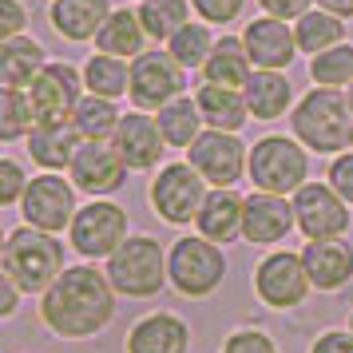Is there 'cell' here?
Wrapping results in <instances>:
<instances>
[{
  "label": "cell",
  "mask_w": 353,
  "mask_h": 353,
  "mask_svg": "<svg viewBox=\"0 0 353 353\" xmlns=\"http://www.w3.org/2000/svg\"><path fill=\"white\" fill-rule=\"evenodd\" d=\"M40 318L56 337L83 341L103 334L115 318V286L108 270L96 266H68L44 294H40Z\"/></svg>",
  "instance_id": "1"
},
{
  "label": "cell",
  "mask_w": 353,
  "mask_h": 353,
  "mask_svg": "<svg viewBox=\"0 0 353 353\" xmlns=\"http://www.w3.org/2000/svg\"><path fill=\"white\" fill-rule=\"evenodd\" d=\"M290 128H294V139L305 151H318V155L353 151L350 99L337 88H314V92H305V99L290 115Z\"/></svg>",
  "instance_id": "2"
},
{
  "label": "cell",
  "mask_w": 353,
  "mask_h": 353,
  "mask_svg": "<svg viewBox=\"0 0 353 353\" xmlns=\"http://www.w3.org/2000/svg\"><path fill=\"white\" fill-rule=\"evenodd\" d=\"M64 242L36 230V226H17L0 246V274L12 278L24 294H44V290L64 274Z\"/></svg>",
  "instance_id": "3"
},
{
  "label": "cell",
  "mask_w": 353,
  "mask_h": 353,
  "mask_svg": "<svg viewBox=\"0 0 353 353\" xmlns=\"http://www.w3.org/2000/svg\"><path fill=\"white\" fill-rule=\"evenodd\" d=\"M108 278H112L115 294H123V298H155L171 282L167 250L151 234H131L108 258Z\"/></svg>",
  "instance_id": "4"
},
{
  "label": "cell",
  "mask_w": 353,
  "mask_h": 353,
  "mask_svg": "<svg viewBox=\"0 0 353 353\" xmlns=\"http://www.w3.org/2000/svg\"><path fill=\"white\" fill-rule=\"evenodd\" d=\"M167 270H171V286L183 298H210L226 278V254L219 242L187 234L167 250Z\"/></svg>",
  "instance_id": "5"
},
{
  "label": "cell",
  "mask_w": 353,
  "mask_h": 353,
  "mask_svg": "<svg viewBox=\"0 0 353 353\" xmlns=\"http://www.w3.org/2000/svg\"><path fill=\"white\" fill-rule=\"evenodd\" d=\"M246 175L254 179L258 191L270 194H298L305 187V175H310V155L298 139H286V135H266L250 147V167Z\"/></svg>",
  "instance_id": "6"
},
{
  "label": "cell",
  "mask_w": 353,
  "mask_h": 353,
  "mask_svg": "<svg viewBox=\"0 0 353 353\" xmlns=\"http://www.w3.org/2000/svg\"><path fill=\"white\" fill-rule=\"evenodd\" d=\"M207 179L194 171L191 163H167L159 175L151 179V207L163 223L187 226L199 223V210L207 203Z\"/></svg>",
  "instance_id": "7"
},
{
  "label": "cell",
  "mask_w": 353,
  "mask_h": 353,
  "mask_svg": "<svg viewBox=\"0 0 353 353\" xmlns=\"http://www.w3.org/2000/svg\"><path fill=\"white\" fill-rule=\"evenodd\" d=\"M128 239V210L112 199L88 203L83 210H76V219L68 226V242L80 258H112Z\"/></svg>",
  "instance_id": "8"
},
{
  "label": "cell",
  "mask_w": 353,
  "mask_h": 353,
  "mask_svg": "<svg viewBox=\"0 0 353 353\" xmlns=\"http://www.w3.org/2000/svg\"><path fill=\"white\" fill-rule=\"evenodd\" d=\"M187 68L179 64L171 52L151 48L143 52L135 64H131V92L139 112H163L167 103H175L183 92H187Z\"/></svg>",
  "instance_id": "9"
},
{
  "label": "cell",
  "mask_w": 353,
  "mask_h": 353,
  "mask_svg": "<svg viewBox=\"0 0 353 353\" xmlns=\"http://www.w3.org/2000/svg\"><path fill=\"white\" fill-rule=\"evenodd\" d=\"M310 274H305L302 254L294 250H274L258 262L254 270V294L270 310H298L310 298Z\"/></svg>",
  "instance_id": "10"
},
{
  "label": "cell",
  "mask_w": 353,
  "mask_h": 353,
  "mask_svg": "<svg viewBox=\"0 0 353 353\" xmlns=\"http://www.w3.org/2000/svg\"><path fill=\"white\" fill-rule=\"evenodd\" d=\"M290 203H294L298 230L310 242H330V239H341L350 230V203L330 183H305Z\"/></svg>",
  "instance_id": "11"
},
{
  "label": "cell",
  "mask_w": 353,
  "mask_h": 353,
  "mask_svg": "<svg viewBox=\"0 0 353 353\" xmlns=\"http://www.w3.org/2000/svg\"><path fill=\"white\" fill-rule=\"evenodd\" d=\"M80 92H83V72H76L64 60H48L40 68V76L28 83V99H32L40 123H68L83 99Z\"/></svg>",
  "instance_id": "12"
},
{
  "label": "cell",
  "mask_w": 353,
  "mask_h": 353,
  "mask_svg": "<svg viewBox=\"0 0 353 353\" xmlns=\"http://www.w3.org/2000/svg\"><path fill=\"white\" fill-rule=\"evenodd\" d=\"M187 163L219 191V187H234V183L242 179V171L250 167V151L242 147L239 135L207 128L191 147H187Z\"/></svg>",
  "instance_id": "13"
},
{
  "label": "cell",
  "mask_w": 353,
  "mask_h": 353,
  "mask_svg": "<svg viewBox=\"0 0 353 353\" xmlns=\"http://www.w3.org/2000/svg\"><path fill=\"white\" fill-rule=\"evenodd\" d=\"M20 214H24V226L60 234L76 219V187L64 183L60 175H36L28 183V191H24Z\"/></svg>",
  "instance_id": "14"
},
{
  "label": "cell",
  "mask_w": 353,
  "mask_h": 353,
  "mask_svg": "<svg viewBox=\"0 0 353 353\" xmlns=\"http://www.w3.org/2000/svg\"><path fill=\"white\" fill-rule=\"evenodd\" d=\"M68 183L92 199H108L128 183V163L115 151V143H83L68 167Z\"/></svg>",
  "instance_id": "15"
},
{
  "label": "cell",
  "mask_w": 353,
  "mask_h": 353,
  "mask_svg": "<svg viewBox=\"0 0 353 353\" xmlns=\"http://www.w3.org/2000/svg\"><path fill=\"white\" fill-rule=\"evenodd\" d=\"M242 44L250 52V64L262 68V72H282L298 56V36L278 17H254L242 32Z\"/></svg>",
  "instance_id": "16"
},
{
  "label": "cell",
  "mask_w": 353,
  "mask_h": 353,
  "mask_svg": "<svg viewBox=\"0 0 353 353\" xmlns=\"http://www.w3.org/2000/svg\"><path fill=\"white\" fill-rule=\"evenodd\" d=\"M290 230H298V219H294V203H286V194L254 191L246 199L242 239L250 246H274V242L286 239Z\"/></svg>",
  "instance_id": "17"
},
{
  "label": "cell",
  "mask_w": 353,
  "mask_h": 353,
  "mask_svg": "<svg viewBox=\"0 0 353 353\" xmlns=\"http://www.w3.org/2000/svg\"><path fill=\"white\" fill-rule=\"evenodd\" d=\"M112 143L123 155L128 171H151V167H159V155L167 147V139L159 131V119H151L147 112H128Z\"/></svg>",
  "instance_id": "18"
},
{
  "label": "cell",
  "mask_w": 353,
  "mask_h": 353,
  "mask_svg": "<svg viewBox=\"0 0 353 353\" xmlns=\"http://www.w3.org/2000/svg\"><path fill=\"white\" fill-rule=\"evenodd\" d=\"M128 353H191V325L179 314H147L131 325Z\"/></svg>",
  "instance_id": "19"
},
{
  "label": "cell",
  "mask_w": 353,
  "mask_h": 353,
  "mask_svg": "<svg viewBox=\"0 0 353 353\" xmlns=\"http://www.w3.org/2000/svg\"><path fill=\"white\" fill-rule=\"evenodd\" d=\"M302 262H305V274H310V286L325 290V294L341 290L353 278V250L341 239L305 242L302 246Z\"/></svg>",
  "instance_id": "20"
},
{
  "label": "cell",
  "mask_w": 353,
  "mask_h": 353,
  "mask_svg": "<svg viewBox=\"0 0 353 353\" xmlns=\"http://www.w3.org/2000/svg\"><path fill=\"white\" fill-rule=\"evenodd\" d=\"M242 219H246V199L234 187H219V191L207 194V203L199 210V223L194 226H199L203 239L226 246V242L242 239Z\"/></svg>",
  "instance_id": "21"
},
{
  "label": "cell",
  "mask_w": 353,
  "mask_h": 353,
  "mask_svg": "<svg viewBox=\"0 0 353 353\" xmlns=\"http://www.w3.org/2000/svg\"><path fill=\"white\" fill-rule=\"evenodd\" d=\"M80 147H83V135L72 119H68V123H36V131L28 135V155H32V163H40L48 175L72 167V159H76Z\"/></svg>",
  "instance_id": "22"
},
{
  "label": "cell",
  "mask_w": 353,
  "mask_h": 353,
  "mask_svg": "<svg viewBox=\"0 0 353 353\" xmlns=\"http://www.w3.org/2000/svg\"><path fill=\"white\" fill-rule=\"evenodd\" d=\"M112 12V0H52L48 8L52 28L64 40H96Z\"/></svg>",
  "instance_id": "23"
},
{
  "label": "cell",
  "mask_w": 353,
  "mask_h": 353,
  "mask_svg": "<svg viewBox=\"0 0 353 353\" xmlns=\"http://www.w3.org/2000/svg\"><path fill=\"white\" fill-rule=\"evenodd\" d=\"M194 103L203 112V123L210 131H230L239 135L250 119V108H246V96L239 88H219V83H199L194 88Z\"/></svg>",
  "instance_id": "24"
},
{
  "label": "cell",
  "mask_w": 353,
  "mask_h": 353,
  "mask_svg": "<svg viewBox=\"0 0 353 353\" xmlns=\"http://www.w3.org/2000/svg\"><path fill=\"white\" fill-rule=\"evenodd\" d=\"M254 76V64H250V52L242 44V36H223L214 40V52H210L207 68H203V83H219V88H246V80Z\"/></svg>",
  "instance_id": "25"
},
{
  "label": "cell",
  "mask_w": 353,
  "mask_h": 353,
  "mask_svg": "<svg viewBox=\"0 0 353 353\" xmlns=\"http://www.w3.org/2000/svg\"><path fill=\"white\" fill-rule=\"evenodd\" d=\"M242 96H246V108H250L254 119H282L290 112V103H294V88H290V80L282 72L254 68V76L246 80Z\"/></svg>",
  "instance_id": "26"
},
{
  "label": "cell",
  "mask_w": 353,
  "mask_h": 353,
  "mask_svg": "<svg viewBox=\"0 0 353 353\" xmlns=\"http://www.w3.org/2000/svg\"><path fill=\"white\" fill-rule=\"evenodd\" d=\"M44 64H48V56H44V48L32 36L0 40V83L4 88H28Z\"/></svg>",
  "instance_id": "27"
},
{
  "label": "cell",
  "mask_w": 353,
  "mask_h": 353,
  "mask_svg": "<svg viewBox=\"0 0 353 353\" xmlns=\"http://www.w3.org/2000/svg\"><path fill=\"white\" fill-rule=\"evenodd\" d=\"M143 40H147V28H143V20H139V12L115 8L112 20L99 28L96 48L115 56V60H139L143 56Z\"/></svg>",
  "instance_id": "28"
},
{
  "label": "cell",
  "mask_w": 353,
  "mask_h": 353,
  "mask_svg": "<svg viewBox=\"0 0 353 353\" xmlns=\"http://www.w3.org/2000/svg\"><path fill=\"white\" fill-rule=\"evenodd\" d=\"M294 36H298V52L305 56H321V52L345 44V20L325 12V8H310L298 24H294Z\"/></svg>",
  "instance_id": "29"
},
{
  "label": "cell",
  "mask_w": 353,
  "mask_h": 353,
  "mask_svg": "<svg viewBox=\"0 0 353 353\" xmlns=\"http://www.w3.org/2000/svg\"><path fill=\"white\" fill-rule=\"evenodd\" d=\"M72 123L80 128L83 143H112L119 123H123V115L115 108V99H103V96H83L76 115H72Z\"/></svg>",
  "instance_id": "30"
},
{
  "label": "cell",
  "mask_w": 353,
  "mask_h": 353,
  "mask_svg": "<svg viewBox=\"0 0 353 353\" xmlns=\"http://www.w3.org/2000/svg\"><path fill=\"white\" fill-rule=\"evenodd\" d=\"M83 88L88 96H103V99H119L131 92V68L123 60H115L108 52H96L88 56L83 64Z\"/></svg>",
  "instance_id": "31"
},
{
  "label": "cell",
  "mask_w": 353,
  "mask_h": 353,
  "mask_svg": "<svg viewBox=\"0 0 353 353\" xmlns=\"http://www.w3.org/2000/svg\"><path fill=\"white\" fill-rule=\"evenodd\" d=\"M155 119H159V131H163V139H167V147H187L203 135V112H199V103L187 96H179L175 103H167L163 112H155Z\"/></svg>",
  "instance_id": "32"
},
{
  "label": "cell",
  "mask_w": 353,
  "mask_h": 353,
  "mask_svg": "<svg viewBox=\"0 0 353 353\" xmlns=\"http://www.w3.org/2000/svg\"><path fill=\"white\" fill-rule=\"evenodd\" d=\"M36 108L28 99V88H4L0 92V139L4 143H17V139H28L36 131Z\"/></svg>",
  "instance_id": "33"
},
{
  "label": "cell",
  "mask_w": 353,
  "mask_h": 353,
  "mask_svg": "<svg viewBox=\"0 0 353 353\" xmlns=\"http://www.w3.org/2000/svg\"><path fill=\"white\" fill-rule=\"evenodd\" d=\"M139 20H143L147 36H155V40H175V36L191 24V4H187V0H143Z\"/></svg>",
  "instance_id": "34"
},
{
  "label": "cell",
  "mask_w": 353,
  "mask_h": 353,
  "mask_svg": "<svg viewBox=\"0 0 353 353\" xmlns=\"http://www.w3.org/2000/svg\"><path fill=\"white\" fill-rule=\"evenodd\" d=\"M310 80H314V88H350L353 83V44H337V48L314 56L310 60Z\"/></svg>",
  "instance_id": "35"
},
{
  "label": "cell",
  "mask_w": 353,
  "mask_h": 353,
  "mask_svg": "<svg viewBox=\"0 0 353 353\" xmlns=\"http://www.w3.org/2000/svg\"><path fill=\"white\" fill-rule=\"evenodd\" d=\"M167 52H171L183 68H191V72L194 68H207L210 52H214V36H210L207 24H187L175 40H167Z\"/></svg>",
  "instance_id": "36"
},
{
  "label": "cell",
  "mask_w": 353,
  "mask_h": 353,
  "mask_svg": "<svg viewBox=\"0 0 353 353\" xmlns=\"http://www.w3.org/2000/svg\"><path fill=\"white\" fill-rule=\"evenodd\" d=\"M32 179L24 175V167L17 159H0V207H12V203H24V191H28Z\"/></svg>",
  "instance_id": "37"
},
{
  "label": "cell",
  "mask_w": 353,
  "mask_h": 353,
  "mask_svg": "<svg viewBox=\"0 0 353 353\" xmlns=\"http://www.w3.org/2000/svg\"><path fill=\"white\" fill-rule=\"evenodd\" d=\"M219 353H282L274 345V337H266L262 330H234V334L223 341Z\"/></svg>",
  "instance_id": "38"
},
{
  "label": "cell",
  "mask_w": 353,
  "mask_h": 353,
  "mask_svg": "<svg viewBox=\"0 0 353 353\" xmlns=\"http://www.w3.org/2000/svg\"><path fill=\"white\" fill-rule=\"evenodd\" d=\"M246 0H191V8L203 17V24H234Z\"/></svg>",
  "instance_id": "39"
},
{
  "label": "cell",
  "mask_w": 353,
  "mask_h": 353,
  "mask_svg": "<svg viewBox=\"0 0 353 353\" xmlns=\"http://www.w3.org/2000/svg\"><path fill=\"white\" fill-rule=\"evenodd\" d=\"M330 187L353 207V151H341V155L330 163Z\"/></svg>",
  "instance_id": "40"
},
{
  "label": "cell",
  "mask_w": 353,
  "mask_h": 353,
  "mask_svg": "<svg viewBox=\"0 0 353 353\" xmlns=\"http://www.w3.org/2000/svg\"><path fill=\"white\" fill-rule=\"evenodd\" d=\"M28 28V12L20 0H0V40H12V36H24Z\"/></svg>",
  "instance_id": "41"
},
{
  "label": "cell",
  "mask_w": 353,
  "mask_h": 353,
  "mask_svg": "<svg viewBox=\"0 0 353 353\" xmlns=\"http://www.w3.org/2000/svg\"><path fill=\"white\" fill-rule=\"evenodd\" d=\"M258 4L266 8V17H278V20H286V24L290 20L298 24V20L314 8V0H258Z\"/></svg>",
  "instance_id": "42"
},
{
  "label": "cell",
  "mask_w": 353,
  "mask_h": 353,
  "mask_svg": "<svg viewBox=\"0 0 353 353\" xmlns=\"http://www.w3.org/2000/svg\"><path fill=\"white\" fill-rule=\"evenodd\" d=\"M310 353H353V334L350 330H325L310 345Z\"/></svg>",
  "instance_id": "43"
},
{
  "label": "cell",
  "mask_w": 353,
  "mask_h": 353,
  "mask_svg": "<svg viewBox=\"0 0 353 353\" xmlns=\"http://www.w3.org/2000/svg\"><path fill=\"white\" fill-rule=\"evenodd\" d=\"M20 294H24V290H20L12 278H0V318H12V314H17Z\"/></svg>",
  "instance_id": "44"
},
{
  "label": "cell",
  "mask_w": 353,
  "mask_h": 353,
  "mask_svg": "<svg viewBox=\"0 0 353 353\" xmlns=\"http://www.w3.org/2000/svg\"><path fill=\"white\" fill-rule=\"evenodd\" d=\"M318 8H325L341 20H353V0H318Z\"/></svg>",
  "instance_id": "45"
},
{
  "label": "cell",
  "mask_w": 353,
  "mask_h": 353,
  "mask_svg": "<svg viewBox=\"0 0 353 353\" xmlns=\"http://www.w3.org/2000/svg\"><path fill=\"white\" fill-rule=\"evenodd\" d=\"M345 99H350V115H353V83H350V92H345Z\"/></svg>",
  "instance_id": "46"
},
{
  "label": "cell",
  "mask_w": 353,
  "mask_h": 353,
  "mask_svg": "<svg viewBox=\"0 0 353 353\" xmlns=\"http://www.w3.org/2000/svg\"><path fill=\"white\" fill-rule=\"evenodd\" d=\"M350 334H353V314H350Z\"/></svg>",
  "instance_id": "47"
}]
</instances>
